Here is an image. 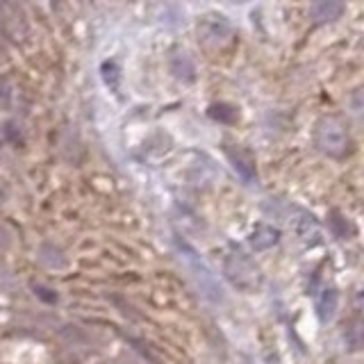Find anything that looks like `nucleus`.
I'll use <instances>...</instances> for the list:
<instances>
[{"label": "nucleus", "mask_w": 364, "mask_h": 364, "mask_svg": "<svg viewBox=\"0 0 364 364\" xmlns=\"http://www.w3.org/2000/svg\"><path fill=\"white\" fill-rule=\"evenodd\" d=\"M176 248H178L180 262L185 264L189 275H192V280L196 282L198 291L203 294V298L207 303H212V305H223L225 303V289H223V285L219 282V278H216V273L212 271L210 266H207L205 259L180 237H176Z\"/></svg>", "instance_id": "nucleus-1"}, {"label": "nucleus", "mask_w": 364, "mask_h": 364, "mask_svg": "<svg viewBox=\"0 0 364 364\" xmlns=\"http://www.w3.org/2000/svg\"><path fill=\"white\" fill-rule=\"evenodd\" d=\"M317 142H319V146H321L324 153L335 155V158H342V155L349 151V137H346V130L337 123L335 119H328L319 126Z\"/></svg>", "instance_id": "nucleus-2"}, {"label": "nucleus", "mask_w": 364, "mask_h": 364, "mask_svg": "<svg viewBox=\"0 0 364 364\" xmlns=\"http://www.w3.org/2000/svg\"><path fill=\"white\" fill-rule=\"evenodd\" d=\"M223 268H225V275H228L237 287H253V285H257V268L244 253H239V250L225 259Z\"/></svg>", "instance_id": "nucleus-3"}, {"label": "nucleus", "mask_w": 364, "mask_h": 364, "mask_svg": "<svg viewBox=\"0 0 364 364\" xmlns=\"http://www.w3.org/2000/svg\"><path fill=\"white\" fill-rule=\"evenodd\" d=\"M291 228H294L296 237L305 246H319V244H321L324 230H321V223L317 221L314 214H310L305 210H294V214H291Z\"/></svg>", "instance_id": "nucleus-4"}, {"label": "nucleus", "mask_w": 364, "mask_h": 364, "mask_svg": "<svg viewBox=\"0 0 364 364\" xmlns=\"http://www.w3.org/2000/svg\"><path fill=\"white\" fill-rule=\"evenodd\" d=\"M280 241V230L271 223H259L248 237V244L253 250H268Z\"/></svg>", "instance_id": "nucleus-5"}, {"label": "nucleus", "mask_w": 364, "mask_h": 364, "mask_svg": "<svg viewBox=\"0 0 364 364\" xmlns=\"http://www.w3.org/2000/svg\"><path fill=\"white\" fill-rule=\"evenodd\" d=\"M337 305H340V296H337V289L333 287H324L321 291H319V296L314 301V310L319 314V321H333L335 312H337Z\"/></svg>", "instance_id": "nucleus-6"}, {"label": "nucleus", "mask_w": 364, "mask_h": 364, "mask_svg": "<svg viewBox=\"0 0 364 364\" xmlns=\"http://www.w3.org/2000/svg\"><path fill=\"white\" fill-rule=\"evenodd\" d=\"M246 364H248V362H246Z\"/></svg>", "instance_id": "nucleus-7"}]
</instances>
